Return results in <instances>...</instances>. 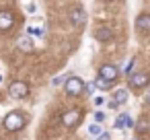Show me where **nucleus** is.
<instances>
[{"instance_id": "15", "label": "nucleus", "mask_w": 150, "mask_h": 140, "mask_svg": "<svg viewBox=\"0 0 150 140\" xmlns=\"http://www.w3.org/2000/svg\"><path fill=\"white\" fill-rule=\"evenodd\" d=\"M88 132H91L93 136H99V138H101V126H97V124H93V126L88 128Z\"/></svg>"}, {"instance_id": "21", "label": "nucleus", "mask_w": 150, "mask_h": 140, "mask_svg": "<svg viewBox=\"0 0 150 140\" xmlns=\"http://www.w3.org/2000/svg\"><path fill=\"white\" fill-rule=\"evenodd\" d=\"M95 87H97V85H95V82H91V85L86 87V91H88V93H93V91H95Z\"/></svg>"}, {"instance_id": "5", "label": "nucleus", "mask_w": 150, "mask_h": 140, "mask_svg": "<svg viewBox=\"0 0 150 140\" xmlns=\"http://www.w3.org/2000/svg\"><path fill=\"white\" fill-rule=\"evenodd\" d=\"M117 74H119V70H117L113 64H103V66L99 68V76H101V78H105V80H111V82H115Z\"/></svg>"}, {"instance_id": "6", "label": "nucleus", "mask_w": 150, "mask_h": 140, "mask_svg": "<svg viewBox=\"0 0 150 140\" xmlns=\"http://www.w3.org/2000/svg\"><path fill=\"white\" fill-rule=\"evenodd\" d=\"M148 80H150V76L146 72H138V74H132L129 76V87L132 89H142V87L148 85Z\"/></svg>"}, {"instance_id": "22", "label": "nucleus", "mask_w": 150, "mask_h": 140, "mask_svg": "<svg viewBox=\"0 0 150 140\" xmlns=\"http://www.w3.org/2000/svg\"><path fill=\"white\" fill-rule=\"evenodd\" d=\"M27 11H29V13H33V11H35V4H33V2H31V4H27Z\"/></svg>"}, {"instance_id": "2", "label": "nucleus", "mask_w": 150, "mask_h": 140, "mask_svg": "<svg viewBox=\"0 0 150 140\" xmlns=\"http://www.w3.org/2000/svg\"><path fill=\"white\" fill-rule=\"evenodd\" d=\"M23 126H25V117L19 111H13L4 117V128L6 130H23Z\"/></svg>"}, {"instance_id": "10", "label": "nucleus", "mask_w": 150, "mask_h": 140, "mask_svg": "<svg viewBox=\"0 0 150 140\" xmlns=\"http://www.w3.org/2000/svg\"><path fill=\"white\" fill-rule=\"evenodd\" d=\"M136 29L138 31H150V15H140L136 19Z\"/></svg>"}, {"instance_id": "16", "label": "nucleus", "mask_w": 150, "mask_h": 140, "mask_svg": "<svg viewBox=\"0 0 150 140\" xmlns=\"http://www.w3.org/2000/svg\"><path fill=\"white\" fill-rule=\"evenodd\" d=\"M27 31H29L31 35H41V29H39V27H29ZM29 33H27V35H29Z\"/></svg>"}, {"instance_id": "8", "label": "nucleus", "mask_w": 150, "mask_h": 140, "mask_svg": "<svg viewBox=\"0 0 150 140\" xmlns=\"http://www.w3.org/2000/svg\"><path fill=\"white\" fill-rule=\"evenodd\" d=\"M13 27V15L8 11H0V31H8Z\"/></svg>"}, {"instance_id": "19", "label": "nucleus", "mask_w": 150, "mask_h": 140, "mask_svg": "<svg viewBox=\"0 0 150 140\" xmlns=\"http://www.w3.org/2000/svg\"><path fill=\"white\" fill-rule=\"evenodd\" d=\"M136 64V60H129V64H125V72H132V66Z\"/></svg>"}, {"instance_id": "11", "label": "nucleus", "mask_w": 150, "mask_h": 140, "mask_svg": "<svg viewBox=\"0 0 150 140\" xmlns=\"http://www.w3.org/2000/svg\"><path fill=\"white\" fill-rule=\"evenodd\" d=\"M111 29H107V27H103V29H99V31H95V39L97 41H109L111 39Z\"/></svg>"}, {"instance_id": "7", "label": "nucleus", "mask_w": 150, "mask_h": 140, "mask_svg": "<svg viewBox=\"0 0 150 140\" xmlns=\"http://www.w3.org/2000/svg\"><path fill=\"white\" fill-rule=\"evenodd\" d=\"M70 21H72V25L82 27V25L86 23V13H84L82 9H74V11L70 13Z\"/></svg>"}, {"instance_id": "17", "label": "nucleus", "mask_w": 150, "mask_h": 140, "mask_svg": "<svg viewBox=\"0 0 150 140\" xmlns=\"http://www.w3.org/2000/svg\"><path fill=\"white\" fill-rule=\"evenodd\" d=\"M95 119H97V122H103V119H105V113H103V111H97V113H95Z\"/></svg>"}, {"instance_id": "12", "label": "nucleus", "mask_w": 150, "mask_h": 140, "mask_svg": "<svg viewBox=\"0 0 150 140\" xmlns=\"http://www.w3.org/2000/svg\"><path fill=\"white\" fill-rule=\"evenodd\" d=\"M125 101H127V91H125V89H119V91L113 95V103H115V105H123Z\"/></svg>"}, {"instance_id": "23", "label": "nucleus", "mask_w": 150, "mask_h": 140, "mask_svg": "<svg viewBox=\"0 0 150 140\" xmlns=\"http://www.w3.org/2000/svg\"><path fill=\"white\" fill-rule=\"evenodd\" d=\"M99 140H109V134H101V138Z\"/></svg>"}, {"instance_id": "18", "label": "nucleus", "mask_w": 150, "mask_h": 140, "mask_svg": "<svg viewBox=\"0 0 150 140\" xmlns=\"http://www.w3.org/2000/svg\"><path fill=\"white\" fill-rule=\"evenodd\" d=\"M146 128H148V124H146V122H144V119H142V122H140V124H138V130H140V132H144V130H146Z\"/></svg>"}, {"instance_id": "25", "label": "nucleus", "mask_w": 150, "mask_h": 140, "mask_svg": "<svg viewBox=\"0 0 150 140\" xmlns=\"http://www.w3.org/2000/svg\"><path fill=\"white\" fill-rule=\"evenodd\" d=\"M0 80H2V78H0Z\"/></svg>"}, {"instance_id": "1", "label": "nucleus", "mask_w": 150, "mask_h": 140, "mask_svg": "<svg viewBox=\"0 0 150 140\" xmlns=\"http://www.w3.org/2000/svg\"><path fill=\"white\" fill-rule=\"evenodd\" d=\"M82 91H84V80H82L80 76H70V78L66 80V93H68L70 97H78Z\"/></svg>"}, {"instance_id": "13", "label": "nucleus", "mask_w": 150, "mask_h": 140, "mask_svg": "<svg viewBox=\"0 0 150 140\" xmlns=\"http://www.w3.org/2000/svg\"><path fill=\"white\" fill-rule=\"evenodd\" d=\"M125 126H127V128L132 126V117H129L127 113H121V115L117 117V122H115V128H125Z\"/></svg>"}, {"instance_id": "14", "label": "nucleus", "mask_w": 150, "mask_h": 140, "mask_svg": "<svg viewBox=\"0 0 150 140\" xmlns=\"http://www.w3.org/2000/svg\"><path fill=\"white\" fill-rule=\"evenodd\" d=\"M95 85H97V89L107 91V89H111V85H113V82H111V80H105V78H101V76H99V78L95 80Z\"/></svg>"}, {"instance_id": "20", "label": "nucleus", "mask_w": 150, "mask_h": 140, "mask_svg": "<svg viewBox=\"0 0 150 140\" xmlns=\"http://www.w3.org/2000/svg\"><path fill=\"white\" fill-rule=\"evenodd\" d=\"M62 80H64V76H56V78H54V85H60Z\"/></svg>"}, {"instance_id": "3", "label": "nucleus", "mask_w": 150, "mask_h": 140, "mask_svg": "<svg viewBox=\"0 0 150 140\" xmlns=\"http://www.w3.org/2000/svg\"><path fill=\"white\" fill-rule=\"evenodd\" d=\"M8 93H11L15 99H25V97L29 95V85L23 82V80H15V82H11Z\"/></svg>"}, {"instance_id": "9", "label": "nucleus", "mask_w": 150, "mask_h": 140, "mask_svg": "<svg viewBox=\"0 0 150 140\" xmlns=\"http://www.w3.org/2000/svg\"><path fill=\"white\" fill-rule=\"evenodd\" d=\"M17 48H19L21 52H31V50H33L31 37H29V35H21V37L17 39Z\"/></svg>"}, {"instance_id": "4", "label": "nucleus", "mask_w": 150, "mask_h": 140, "mask_svg": "<svg viewBox=\"0 0 150 140\" xmlns=\"http://www.w3.org/2000/svg\"><path fill=\"white\" fill-rule=\"evenodd\" d=\"M80 119H82V111L80 109H72V111H68V113L62 115V124L66 128H72V126L80 124Z\"/></svg>"}, {"instance_id": "24", "label": "nucleus", "mask_w": 150, "mask_h": 140, "mask_svg": "<svg viewBox=\"0 0 150 140\" xmlns=\"http://www.w3.org/2000/svg\"><path fill=\"white\" fill-rule=\"evenodd\" d=\"M146 103H148V105H150V95H148V99H146Z\"/></svg>"}]
</instances>
